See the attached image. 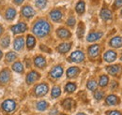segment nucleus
I'll use <instances>...</instances> for the list:
<instances>
[{
	"label": "nucleus",
	"instance_id": "nucleus-49",
	"mask_svg": "<svg viewBox=\"0 0 122 115\" xmlns=\"http://www.w3.org/2000/svg\"><path fill=\"white\" fill-rule=\"evenodd\" d=\"M61 115H67V114H61Z\"/></svg>",
	"mask_w": 122,
	"mask_h": 115
},
{
	"label": "nucleus",
	"instance_id": "nucleus-2",
	"mask_svg": "<svg viewBox=\"0 0 122 115\" xmlns=\"http://www.w3.org/2000/svg\"><path fill=\"white\" fill-rule=\"evenodd\" d=\"M1 107H2V110L4 111H6L7 113H10V112H13L15 110L16 102L12 99H7L2 103Z\"/></svg>",
	"mask_w": 122,
	"mask_h": 115
},
{
	"label": "nucleus",
	"instance_id": "nucleus-19",
	"mask_svg": "<svg viewBox=\"0 0 122 115\" xmlns=\"http://www.w3.org/2000/svg\"><path fill=\"white\" fill-rule=\"evenodd\" d=\"M106 104L109 106H114L119 103V98L115 95H110L106 97Z\"/></svg>",
	"mask_w": 122,
	"mask_h": 115
},
{
	"label": "nucleus",
	"instance_id": "nucleus-11",
	"mask_svg": "<svg viewBox=\"0 0 122 115\" xmlns=\"http://www.w3.org/2000/svg\"><path fill=\"white\" fill-rule=\"evenodd\" d=\"M106 70L108 71L109 74L115 76L117 75L118 73H120V71L122 70V67L120 65H113V66H108L106 67Z\"/></svg>",
	"mask_w": 122,
	"mask_h": 115
},
{
	"label": "nucleus",
	"instance_id": "nucleus-29",
	"mask_svg": "<svg viewBox=\"0 0 122 115\" xmlns=\"http://www.w3.org/2000/svg\"><path fill=\"white\" fill-rule=\"evenodd\" d=\"M17 58V54L14 52H10L6 54V62L7 63H12Z\"/></svg>",
	"mask_w": 122,
	"mask_h": 115
},
{
	"label": "nucleus",
	"instance_id": "nucleus-14",
	"mask_svg": "<svg viewBox=\"0 0 122 115\" xmlns=\"http://www.w3.org/2000/svg\"><path fill=\"white\" fill-rule=\"evenodd\" d=\"M34 64L37 67L39 68H43L44 67L46 66V60L45 58L41 55H38L36 56L35 59H34Z\"/></svg>",
	"mask_w": 122,
	"mask_h": 115
},
{
	"label": "nucleus",
	"instance_id": "nucleus-41",
	"mask_svg": "<svg viewBox=\"0 0 122 115\" xmlns=\"http://www.w3.org/2000/svg\"><path fill=\"white\" fill-rule=\"evenodd\" d=\"M111 84H112V87H111V89H112V90L116 89L117 86L118 85V84H117V82H116V81H112V82H111Z\"/></svg>",
	"mask_w": 122,
	"mask_h": 115
},
{
	"label": "nucleus",
	"instance_id": "nucleus-7",
	"mask_svg": "<svg viewBox=\"0 0 122 115\" xmlns=\"http://www.w3.org/2000/svg\"><path fill=\"white\" fill-rule=\"evenodd\" d=\"M26 29H27L26 24H25V23H19L16 25H13L11 27V31H12L13 34H20V33L25 32Z\"/></svg>",
	"mask_w": 122,
	"mask_h": 115
},
{
	"label": "nucleus",
	"instance_id": "nucleus-3",
	"mask_svg": "<svg viewBox=\"0 0 122 115\" xmlns=\"http://www.w3.org/2000/svg\"><path fill=\"white\" fill-rule=\"evenodd\" d=\"M48 91H49V87H48V85L46 83H41V84L37 85V86L35 87V89H34V93H35V95L37 96H45L46 94L48 93Z\"/></svg>",
	"mask_w": 122,
	"mask_h": 115
},
{
	"label": "nucleus",
	"instance_id": "nucleus-31",
	"mask_svg": "<svg viewBox=\"0 0 122 115\" xmlns=\"http://www.w3.org/2000/svg\"><path fill=\"white\" fill-rule=\"evenodd\" d=\"M76 90V84L73 82H69L65 86V91L67 93H73Z\"/></svg>",
	"mask_w": 122,
	"mask_h": 115
},
{
	"label": "nucleus",
	"instance_id": "nucleus-9",
	"mask_svg": "<svg viewBox=\"0 0 122 115\" xmlns=\"http://www.w3.org/2000/svg\"><path fill=\"white\" fill-rule=\"evenodd\" d=\"M35 10L34 9L30 7V6H25L23 9H22V15L25 18H32L34 15H35Z\"/></svg>",
	"mask_w": 122,
	"mask_h": 115
},
{
	"label": "nucleus",
	"instance_id": "nucleus-15",
	"mask_svg": "<svg viewBox=\"0 0 122 115\" xmlns=\"http://www.w3.org/2000/svg\"><path fill=\"white\" fill-rule=\"evenodd\" d=\"M102 37V32H92V33H90V34L87 36L86 40H87L88 42H93V41L99 40Z\"/></svg>",
	"mask_w": 122,
	"mask_h": 115
},
{
	"label": "nucleus",
	"instance_id": "nucleus-22",
	"mask_svg": "<svg viewBox=\"0 0 122 115\" xmlns=\"http://www.w3.org/2000/svg\"><path fill=\"white\" fill-rule=\"evenodd\" d=\"M80 72V68L77 67H71L67 70V76L68 78H74Z\"/></svg>",
	"mask_w": 122,
	"mask_h": 115
},
{
	"label": "nucleus",
	"instance_id": "nucleus-47",
	"mask_svg": "<svg viewBox=\"0 0 122 115\" xmlns=\"http://www.w3.org/2000/svg\"><path fill=\"white\" fill-rule=\"evenodd\" d=\"M2 56H3V53H2V51L0 50V59L2 58Z\"/></svg>",
	"mask_w": 122,
	"mask_h": 115
},
{
	"label": "nucleus",
	"instance_id": "nucleus-36",
	"mask_svg": "<svg viewBox=\"0 0 122 115\" xmlns=\"http://www.w3.org/2000/svg\"><path fill=\"white\" fill-rule=\"evenodd\" d=\"M86 86H87V88H88L90 91H95V90L97 89V87H98V84H97V82H96L95 81H89L87 82Z\"/></svg>",
	"mask_w": 122,
	"mask_h": 115
},
{
	"label": "nucleus",
	"instance_id": "nucleus-37",
	"mask_svg": "<svg viewBox=\"0 0 122 115\" xmlns=\"http://www.w3.org/2000/svg\"><path fill=\"white\" fill-rule=\"evenodd\" d=\"M103 96H104V94H103V92H102V91H97V92L94 94V97H95L97 100H102V97H103Z\"/></svg>",
	"mask_w": 122,
	"mask_h": 115
},
{
	"label": "nucleus",
	"instance_id": "nucleus-28",
	"mask_svg": "<svg viewBox=\"0 0 122 115\" xmlns=\"http://www.w3.org/2000/svg\"><path fill=\"white\" fill-rule=\"evenodd\" d=\"M12 69L17 73H23L24 72V66L21 62H15L13 65H12Z\"/></svg>",
	"mask_w": 122,
	"mask_h": 115
},
{
	"label": "nucleus",
	"instance_id": "nucleus-48",
	"mask_svg": "<svg viewBox=\"0 0 122 115\" xmlns=\"http://www.w3.org/2000/svg\"><path fill=\"white\" fill-rule=\"evenodd\" d=\"M77 115H86V114H85V113H83V112H80V113H78Z\"/></svg>",
	"mask_w": 122,
	"mask_h": 115
},
{
	"label": "nucleus",
	"instance_id": "nucleus-39",
	"mask_svg": "<svg viewBox=\"0 0 122 115\" xmlns=\"http://www.w3.org/2000/svg\"><path fill=\"white\" fill-rule=\"evenodd\" d=\"M107 115H122L121 112L117 111V110H111V111H107Z\"/></svg>",
	"mask_w": 122,
	"mask_h": 115
},
{
	"label": "nucleus",
	"instance_id": "nucleus-30",
	"mask_svg": "<svg viewBox=\"0 0 122 115\" xmlns=\"http://www.w3.org/2000/svg\"><path fill=\"white\" fill-rule=\"evenodd\" d=\"M85 34V26H84V24L83 23H80L78 24V28H77V37L79 38H82L83 36Z\"/></svg>",
	"mask_w": 122,
	"mask_h": 115
},
{
	"label": "nucleus",
	"instance_id": "nucleus-40",
	"mask_svg": "<svg viewBox=\"0 0 122 115\" xmlns=\"http://www.w3.org/2000/svg\"><path fill=\"white\" fill-rule=\"evenodd\" d=\"M122 6V0H115V7L120 8Z\"/></svg>",
	"mask_w": 122,
	"mask_h": 115
},
{
	"label": "nucleus",
	"instance_id": "nucleus-43",
	"mask_svg": "<svg viewBox=\"0 0 122 115\" xmlns=\"http://www.w3.org/2000/svg\"><path fill=\"white\" fill-rule=\"evenodd\" d=\"M25 0H13V2L15 3L16 5H21Z\"/></svg>",
	"mask_w": 122,
	"mask_h": 115
},
{
	"label": "nucleus",
	"instance_id": "nucleus-26",
	"mask_svg": "<svg viewBox=\"0 0 122 115\" xmlns=\"http://www.w3.org/2000/svg\"><path fill=\"white\" fill-rule=\"evenodd\" d=\"M49 107V104L44 100H41V101H39L36 105V108L38 110H41V111H44L48 109Z\"/></svg>",
	"mask_w": 122,
	"mask_h": 115
},
{
	"label": "nucleus",
	"instance_id": "nucleus-12",
	"mask_svg": "<svg viewBox=\"0 0 122 115\" xmlns=\"http://www.w3.org/2000/svg\"><path fill=\"white\" fill-rule=\"evenodd\" d=\"M25 46V39L23 37H18L16 38L14 42H13V48L15 51H22Z\"/></svg>",
	"mask_w": 122,
	"mask_h": 115
},
{
	"label": "nucleus",
	"instance_id": "nucleus-50",
	"mask_svg": "<svg viewBox=\"0 0 122 115\" xmlns=\"http://www.w3.org/2000/svg\"><path fill=\"white\" fill-rule=\"evenodd\" d=\"M121 61H122V55H121Z\"/></svg>",
	"mask_w": 122,
	"mask_h": 115
},
{
	"label": "nucleus",
	"instance_id": "nucleus-6",
	"mask_svg": "<svg viewBox=\"0 0 122 115\" xmlns=\"http://www.w3.org/2000/svg\"><path fill=\"white\" fill-rule=\"evenodd\" d=\"M63 67L61 66H56L55 67H53V69L50 71V76L53 79H58L63 75Z\"/></svg>",
	"mask_w": 122,
	"mask_h": 115
},
{
	"label": "nucleus",
	"instance_id": "nucleus-5",
	"mask_svg": "<svg viewBox=\"0 0 122 115\" xmlns=\"http://www.w3.org/2000/svg\"><path fill=\"white\" fill-rule=\"evenodd\" d=\"M10 77H11V75H10V71L9 69H7V68L3 69L0 73V83L1 84L8 83L10 80Z\"/></svg>",
	"mask_w": 122,
	"mask_h": 115
},
{
	"label": "nucleus",
	"instance_id": "nucleus-33",
	"mask_svg": "<svg viewBox=\"0 0 122 115\" xmlns=\"http://www.w3.org/2000/svg\"><path fill=\"white\" fill-rule=\"evenodd\" d=\"M47 4V0H35V5L38 9L42 10L46 7Z\"/></svg>",
	"mask_w": 122,
	"mask_h": 115
},
{
	"label": "nucleus",
	"instance_id": "nucleus-21",
	"mask_svg": "<svg viewBox=\"0 0 122 115\" xmlns=\"http://www.w3.org/2000/svg\"><path fill=\"white\" fill-rule=\"evenodd\" d=\"M110 46L114 48H120L122 46V38L120 37H115L110 40Z\"/></svg>",
	"mask_w": 122,
	"mask_h": 115
},
{
	"label": "nucleus",
	"instance_id": "nucleus-13",
	"mask_svg": "<svg viewBox=\"0 0 122 115\" xmlns=\"http://www.w3.org/2000/svg\"><path fill=\"white\" fill-rule=\"evenodd\" d=\"M62 16H63L62 12L58 10H54L50 12V18L52 19V21H54L56 23L60 22L61 19H62Z\"/></svg>",
	"mask_w": 122,
	"mask_h": 115
},
{
	"label": "nucleus",
	"instance_id": "nucleus-44",
	"mask_svg": "<svg viewBox=\"0 0 122 115\" xmlns=\"http://www.w3.org/2000/svg\"><path fill=\"white\" fill-rule=\"evenodd\" d=\"M56 113H57V110L55 109V110H53L50 112V115H56Z\"/></svg>",
	"mask_w": 122,
	"mask_h": 115
},
{
	"label": "nucleus",
	"instance_id": "nucleus-18",
	"mask_svg": "<svg viewBox=\"0 0 122 115\" xmlns=\"http://www.w3.org/2000/svg\"><path fill=\"white\" fill-rule=\"evenodd\" d=\"M101 18L103 20V21H110L112 18H113V15L111 10H109L108 9H102L101 10V13H100Z\"/></svg>",
	"mask_w": 122,
	"mask_h": 115
},
{
	"label": "nucleus",
	"instance_id": "nucleus-35",
	"mask_svg": "<svg viewBox=\"0 0 122 115\" xmlns=\"http://www.w3.org/2000/svg\"><path fill=\"white\" fill-rule=\"evenodd\" d=\"M108 81H109L108 77H107L106 75H102V76H101V78H100V82H99V84H100L101 87H105L107 84H108Z\"/></svg>",
	"mask_w": 122,
	"mask_h": 115
},
{
	"label": "nucleus",
	"instance_id": "nucleus-4",
	"mask_svg": "<svg viewBox=\"0 0 122 115\" xmlns=\"http://www.w3.org/2000/svg\"><path fill=\"white\" fill-rule=\"evenodd\" d=\"M85 59V54L83 52L81 51H76V52H73L71 56H70V61L71 62H75V63H81L83 62Z\"/></svg>",
	"mask_w": 122,
	"mask_h": 115
},
{
	"label": "nucleus",
	"instance_id": "nucleus-42",
	"mask_svg": "<svg viewBox=\"0 0 122 115\" xmlns=\"http://www.w3.org/2000/svg\"><path fill=\"white\" fill-rule=\"evenodd\" d=\"M41 49L42 50V51H45L47 53H51V51L50 50H47V49H49V48H47L45 46H43V45H41Z\"/></svg>",
	"mask_w": 122,
	"mask_h": 115
},
{
	"label": "nucleus",
	"instance_id": "nucleus-20",
	"mask_svg": "<svg viewBox=\"0 0 122 115\" xmlns=\"http://www.w3.org/2000/svg\"><path fill=\"white\" fill-rule=\"evenodd\" d=\"M71 47V43L70 42H64V43H61L58 47H57V51L60 53H66L70 51Z\"/></svg>",
	"mask_w": 122,
	"mask_h": 115
},
{
	"label": "nucleus",
	"instance_id": "nucleus-32",
	"mask_svg": "<svg viewBox=\"0 0 122 115\" xmlns=\"http://www.w3.org/2000/svg\"><path fill=\"white\" fill-rule=\"evenodd\" d=\"M10 37H9V36H6V37H4V38L1 39L0 45H1L3 48H8L9 45H10Z\"/></svg>",
	"mask_w": 122,
	"mask_h": 115
},
{
	"label": "nucleus",
	"instance_id": "nucleus-45",
	"mask_svg": "<svg viewBox=\"0 0 122 115\" xmlns=\"http://www.w3.org/2000/svg\"><path fill=\"white\" fill-rule=\"evenodd\" d=\"M25 61L26 62V67H30V61H29V60H25Z\"/></svg>",
	"mask_w": 122,
	"mask_h": 115
},
{
	"label": "nucleus",
	"instance_id": "nucleus-27",
	"mask_svg": "<svg viewBox=\"0 0 122 115\" xmlns=\"http://www.w3.org/2000/svg\"><path fill=\"white\" fill-rule=\"evenodd\" d=\"M85 10H86V5H85V2L84 1H80L78 2L75 7V10L78 14H83L85 12Z\"/></svg>",
	"mask_w": 122,
	"mask_h": 115
},
{
	"label": "nucleus",
	"instance_id": "nucleus-34",
	"mask_svg": "<svg viewBox=\"0 0 122 115\" xmlns=\"http://www.w3.org/2000/svg\"><path fill=\"white\" fill-rule=\"evenodd\" d=\"M61 95V90L58 86H55L52 90V97L53 98H57Z\"/></svg>",
	"mask_w": 122,
	"mask_h": 115
},
{
	"label": "nucleus",
	"instance_id": "nucleus-46",
	"mask_svg": "<svg viewBox=\"0 0 122 115\" xmlns=\"http://www.w3.org/2000/svg\"><path fill=\"white\" fill-rule=\"evenodd\" d=\"M3 32H4V28H3V27H2V25L0 24V36L3 34Z\"/></svg>",
	"mask_w": 122,
	"mask_h": 115
},
{
	"label": "nucleus",
	"instance_id": "nucleus-17",
	"mask_svg": "<svg viewBox=\"0 0 122 115\" xmlns=\"http://www.w3.org/2000/svg\"><path fill=\"white\" fill-rule=\"evenodd\" d=\"M103 58L104 60L108 62V63H112L114 62L116 59H117V53L114 52V51H108L104 53L103 55Z\"/></svg>",
	"mask_w": 122,
	"mask_h": 115
},
{
	"label": "nucleus",
	"instance_id": "nucleus-25",
	"mask_svg": "<svg viewBox=\"0 0 122 115\" xmlns=\"http://www.w3.org/2000/svg\"><path fill=\"white\" fill-rule=\"evenodd\" d=\"M72 106H73V99H71V98H67L62 102V107L65 110H71L72 109Z\"/></svg>",
	"mask_w": 122,
	"mask_h": 115
},
{
	"label": "nucleus",
	"instance_id": "nucleus-51",
	"mask_svg": "<svg viewBox=\"0 0 122 115\" xmlns=\"http://www.w3.org/2000/svg\"><path fill=\"white\" fill-rule=\"evenodd\" d=\"M121 14H122V10H121Z\"/></svg>",
	"mask_w": 122,
	"mask_h": 115
},
{
	"label": "nucleus",
	"instance_id": "nucleus-8",
	"mask_svg": "<svg viewBox=\"0 0 122 115\" xmlns=\"http://www.w3.org/2000/svg\"><path fill=\"white\" fill-rule=\"evenodd\" d=\"M40 77H41V75L38 73L37 71H30L28 74H27V76H26V82L28 83V84H32V83H34L36 81H38L39 79H40Z\"/></svg>",
	"mask_w": 122,
	"mask_h": 115
},
{
	"label": "nucleus",
	"instance_id": "nucleus-38",
	"mask_svg": "<svg viewBox=\"0 0 122 115\" xmlns=\"http://www.w3.org/2000/svg\"><path fill=\"white\" fill-rule=\"evenodd\" d=\"M67 24L70 27H73L75 25V18L74 17H70L67 21Z\"/></svg>",
	"mask_w": 122,
	"mask_h": 115
},
{
	"label": "nucleus",
	"instance_id": "nucleus-1",
	"mask_svg": "<svg viewBox=\"0 0 122 115\" xmlns=\"http://www.w3.org/2000/svg\"><path fill=\"white\" fill-rule=\"evenodd\" d=\"M51 31V25L45 20H39L33 25L32 32L39 38H43L47 36Z\"/></svg>",
	"mask_w": 122,
	"mask_h": 115
},
{
	"label": "nucleus",
	"instance_id": "nucleus-16",
	"mask_svg": "<svg viewBox=\"0 0 122 115\" xmlns=\"http://www.w3.org/2000/svg\"><path fill=\"white\" fill-rule=\"evenodd\" d=\"M56 34H57V36L62 38V39H65V38H69L71 36V32L68 30V29L66 28H59L57 29V31H56Z\"/></svg>",
	"mask_w": 122,
	"mask_h": 115
},
{
	"label": "nucleus",
	"instance_id": "nucleus-10",
	"mask_svg": "<svg viewBox=\"0 0 122 115\" xmlns=\"http://www.w3.org/2000/svg\"><path fill=\"white\" fill-rule=\"evenodd\" d=\"M100 46L98 44L92 45L88 48V55L90 58H96L99 54H100Z\"/></svg>",
	"mask_w": 122,
	"mask_h": 115
},
{
	"label": "nucleus",
	"instance_id": "nucleus-23",
	"mask_svg": "<svg viewBox=\"0 0 122 115\" xmlns=\"http://www.w3.org/2000/svg\"><path fill=\"white\" fill-rule=\"evenodd\" d=\"M16 16V10L15 9L13 8H9L6 11V14H5V17L8 21H12Z\"/></svg>",
	"mask_w": 122,
	"mask_h": 115
},
{
	"label": "nucleus",
	"instance_id": "nucleus-24",
	"mask_svg": "<svg viewBox=\"0 0 122 115\" xmlns=\"http://www.w3.org/2000/svg\"><path fill=\"white\" fill-rule=\"evenodd\" d=\"M36 45V39L32 35H28L26 38V46L28 50H32Z\"/></svg>",
	"mask_w": 122,
	"mask_h": 115
}]
</instances>
